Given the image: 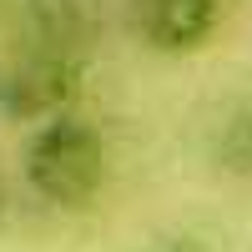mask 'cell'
<instances>
[{"mask_svg":"<svg viewBox=\"0 0 252 252\" xmlns=\"http://www.w3.org/2000/svg\"><path fill=\"white\" fill-rule=\"evenodd\" d=\"M26 182L46 202H81L96 192L101 182V141L86 121H76L66 111L46 116L40 136L31 141L26 157Z\"/></svg>","mask_w":252,"mask_h":252,"instance_id":"1","label":"cell"},{"mask_svg":"<svg viewBox=\"0 0 252 252\" xmlns=\"http://www.w3.org/2000/svg\"><path fill=\"white\" fill-rule=\"evenodd\" d=\"M71 91H76V56H71V46L31 40V46L0 71V111L20 116V121H46L56 111H66Z\"/></svg>","mask_w":252,"mask_h":252,"instance_id":"2","label":"cell"},{"mask_svg":"<svg viewBox=\"0 0 252 252\" xmlns=\"http://www.w3.org/2000/svg\"><path fill=\"white\" fill-rule=\"evenodd\" d=\"M217 20V0H141V31L152 46H197Z\"/></svg>","mask_w":252,"mask_h":252,"instance_id":"3","label":"cell"},{"mask_svg":"<svg viewBox=\"0 0 252 252\" xmlns=\"http://www.w3.org/2000/svg\"><path fill=\"white\" fill-rule=\"evenodd\" d=\"M217 152L227 157V166L252 172V106L237 111L232 121H227V131H222V141H217Z\"/></svg>","mask_w":252,"mask_h":252,"instance_id":"4","label":"cell"},{"mask_svg":"<svg viewBox=\"0 0 252 252\" xmlns=\"http://www.w3.org/2000/svg\"><path fill=\"white\" fill-rule=\"evenodd\" d=\"M146 252H207L197 237H161V242H152Z\"/></svg>","mask_w":252,"mask_h":252,"instance_id":"5","label":"cell"}]
</instances>
